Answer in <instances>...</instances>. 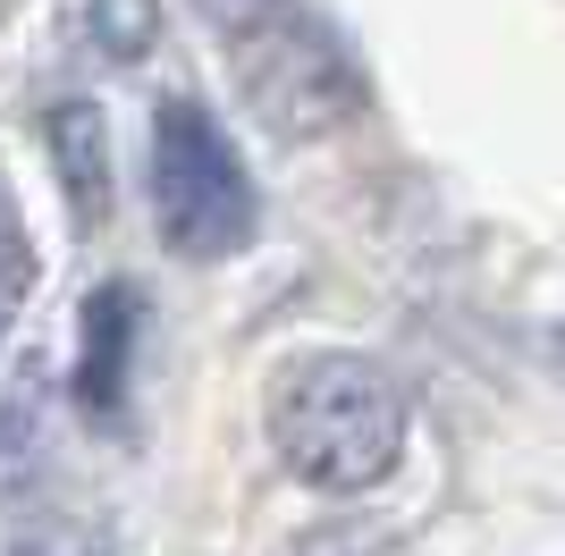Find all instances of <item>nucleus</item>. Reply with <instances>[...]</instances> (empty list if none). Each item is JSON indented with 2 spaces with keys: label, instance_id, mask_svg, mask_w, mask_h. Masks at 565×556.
<instances>
[{
  "label": "nucleus",
  "instance_id": "nucleus-1",
  "mask_svg": "<svg viewBox=\"0 0 565 556\" xmlns=\"http://www.w3.org/2000/svg\"><path fill=\"white\" fill-rule=\"evenodd\" d=\"M270 439L312 489H380L405 456V388L372 354H305L270 379Z\"/></svg>",
  "mask_w": 565,
  "mask_h": 556
},
{
  "label": "nucleus",
  "instance_id": "nucleus-2",
  "mask_svg": "<svg viewBox=\"0 0 565 556\" xmlns=\"http://www.w3.org/2000/svg\"><path fill=\"white\" fill-rule=\"evenodd\" d=\"M152 220H161V236L186 261H228L262 228L254 178L236 161L228 127L203 101H186V93L152 110Z\"/></svg>",
  "mask_w": 565,
  "mask_h": 556
},
{
  "label": "nucleus",
  "instance_id": "nucleus-3",
  "mask_svg": "<svg viewBox=\"0 0 565 556\" xmlns=\"http://www.w3.org/2000/svg\"><path fill=\"white\" fill-rule=\"evenodd\" d=\"M236 85L279 136H330L363 110V68L347 60V43L296 9H270L262 25L236 34Z\"/></svg>",
  "mask_w": 565,
  "mask_h": 556
},
{
  "label": "nucleus",
  "instance_id": "nucleus-4",
  "mask_svg": "<svg viewBox=\"0 0 565 556\" xmlns=\"http://www.w3.org/2000/svg\"><path fill=\"white\" fill-rule=\"evenodd\" d=\"M136 338H143V296L127 278H102L85 296V329H76V396L94 421L127 414V379H136Z\"/></svg>",
  "mask_w": 565,
  "mask_h": 556
},
{
  "label": "nucleus",
  "instance_id": "nucleus-5",
  "mask_svg": "<svg viewBox=\"0 0 565 556\" xmlns=\"http://www.w3.org/2000/svg\"><path fill=\"white\" fill-rule=\"evenodd\" d=\"M51 161H60V185H68L76 220H102V211H110V136H102L94 101H60V110H51Z\"/></svg>",
  "mask_w": 565,
  "mask_h": 556
},
{
  "label": "nucleus",
  "instance_id": "nucleus-6",
  "mask_svg": "<svg viewBox=\"0 0 565 556\" xmlns=\"http://www.w3.org/2000/svg\"><path fill=\"white\" fill-rule=\"evenodd\" d=\"M76 34H85V51H102V60H143L152 51V0H68Z\"/></svg>",
  "mask_w": 565,
  "mask_h": 556
},
{
  "label": "nucleus",
  "instance_id": "nucleus-7",
  "mask_svg": "<svg viewBox=\"0 0 565 556\" xmlns=\"http://www.w3.org/2000/svg\"><path fill=\"white\" fill-rule=\"evenodd\" d=\"M296 556H405V548L380 532V523H354V514H347V523H321V532H305V548H296Z\"/></svg>",
  "mask_w": 565,
  "mask_h": 556
},
{
  "label": "nucleus",
  "instance_id": "nucleus-8",
  "mask_svg": "<svg viewBox=\"0 0 565 556\" xmlns=\"http://www.w3.org/2000/svg\"><path fill=\"white\" fill-rule=\"evenodd\" d=\"M0 556H110V548H94L85 532H60V523H18L0 539Z\"/></svg>",
  "mask_w": 565,
  "mask_h": 556
},
{
  "label": "nucleus",
  "instance_id": "nucleus-9",
  "mask_svg": "<svg viewBox=\"0 0 565 556\" xmlns=\"http://www.w3.org/2000/svg\"><path fill=\"white\" fill-rule=\"evenodd\" d=\"M25 287H34V261H25L18 245L0 236V329H9V312H18V303H25Z\"/></svg>",
  "mask_w": 565,
  "mask_h": 556
},
{
  "label": "nucleus",
  "instance_id": "nucleus-10",
  "mask_svg": "<svg viewBox=\"0 0 565 556\" xmlns=\"http://www.w3.org/2000/svg\"><path fill=\"white\" fill-rule=\"evenodd\" d=\"M194 9H203L220 34H245V25H262L270 9H287V0H194Z\"/></svg>",
  "mask_w": 565,
  "mask_h": 556
}]
</instances>
